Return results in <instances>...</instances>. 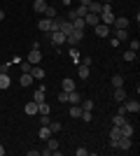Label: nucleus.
<instances>
[{"label":"nucleus","instance_id":"obj_1","mask_svg":"<svg viewBox=\"0 0 140 156\" xmlns=\"http://www.w3.org/2000/svg\"><path fill=\"white\" fill-rule=\"evenodd\" d=\"M28 63L31 65H40V61H42V51H40V44L38 42H33V47H31V54H28Z\"/></svg>","mask_w":140,"mask_h":156},{"label":"nucleus","instance_id":"obj_2","mask_svg":"<svg viewBox=\"0 0 140 156\" xmlns=\"http://www.w3.org/2000/svg\"><path fill=\"white\" fill-rule=\"evenodd\" d=\"M82 37H84V30H77V28H75V30L66 37V44H68V47H77V44L82 42Z\"/></svg>","mask_w":140,"mask_h":156},{"label":"nucleus","instance_id":"obj_3","mask_svg":"<svg viewBox=\"0 0 140 156\" xmlns=\"http://www.w3.org/2000/svg\"><path fill=\"white\" fill-rule=\"evenodd\" d=\"M119 137H121V128L119 126H112V130H110V147H112V149H117Z\"/></svg>","mask_w":140,"mask_h":156},{"label":"nucleus","instance_id":"obj_4","mask_svg":"<svg viewBox=\"0 0 140 156\" xmlns=\"http://www.w3.org/2000/svg\"><path fill=\"white\" fill-rule=\"evenodd\" d=\"M131 147H133V140H131V137H126V135H121L119 142H117V149H119V151H128Z\"/></svg>","mask_w":140,"mask_h":156},{"label":"nucleus","instance_id":"obj_5","mask_svg":"<svg viewBox=\"0 0 140 156\" xmlns=\"http://www.w3.org/2000/svg\"><path fill=\"white\" fill-rule=\"evenodd\" d=\"M52 44H54V47L66 44V35H63L61 30H52Z\"/></svg>","mask_w":140,"mask_h":156},{"label":"nucleus","instance_id":"obj_6","mask_svg":"<svg viewBox=\"0 0 140 156\" xmlns=\"http://www.w3.org/2000/svg\"><path fill=\"white\" fill-rule=\"evenodd\" d=\"M93 30H96V37H107L110 35V26H105V23H96Z\"/></svg>","mask_w":140,"mask_h":156},{"label":"nucleus","instance_id":"obj_7","mask_svg":"<svg viewBox=\"0 0 140 156\" xmlns=\"http://www.w3.org/2000/svg\"><path fill=\"white\" fill-rule=\"evenodd\" d=\"M52 135H54V133H52V128H49V126H40V130H38V137H40L42 142H47Z\"/></svg>","mask_w":140,"mask_h":156},{"label":"nucleus","instance_id":"obj_8","mask_svg":"<svg viewBox=\"0 0 140 156\" xmlns=\"http://www.w3.org/2000/svg\"><path fill=\"white\" fill-rule=\"evenodd\" d=\"M59 30L61 33H63V35H66V37H68V35H70V33H73L75 30V28H73V21H63V19H61V28H59Z\"/></svg>","mask_w":140,"mask_h":156},{"label":"nucleus","instance_id":"obj_9","mask_svg":"<svg viewBox=\"0 0 140 156\" xmlns=\"http://www.w3.org/2000/svg\"><path fill=\"white\" fill-rule=\"evenodd\" d=\"M68 103H70V105H80L82 103V93H77L75 89H73V91H68Z\"/></svg>","mask_w":140,"mask_h":156},{"label":"nucleus","instance_id":"obj_10","mask_svg":"<svg viewBox=\"0 0 140 156\" xmlns=\"http://www.w3.org/2000/svg\"><path fill=\"white\" fill-rule=\"evenodd\" d=\"M87 9H89L91 14H100V12H103V5H100L98 0H91V2L87 5Z\"/></svg>","mask_w":140,"mask_h":156},{"label":"nucleus","instance_id":"obj_11","mask_svg":"<svg viewBox=\"0 0 140 156\" xmlns=\"http://www.w3.org/2000/svg\"><path fill=\"white\" fill-rule=\"evenodd\" d=\"M38 28L42 33H52V19H40L38 21Z\"/></svg>","mask_w":140,"mask_h":156},{"label":"nucleus","instance_id":"obj_12","mask_svg":"<svg viewBox=\"0 0 140 156\" xmlns=\"http://www.w3.org/2000/svg\"><path fill=\"white\" fill-rule=\"evenodd\" d=\"M124 107H126V112H140L138 100H124Z\"/></svg>","mask_w":140,"mask_h":156},{"label":"nucleus","instance_id":"obj_13","mask_svg":"<svg viewBox=\"0 0 140 156\" xmlns=\"http://www.w3.org/2000/svg\"><path fill=\"white\" fill-rule=\"evenodd\" d=\"M84 21H87V26H96V23H100L98 14H91V12H87V14H84Z\"/></svg>","mask_w":140,"mask_h":156},{"label":"nucleus","instance_id":"obj_14","mask_svg":"<svg viewBox=\"0 0 140 156\" xmlns=\"http://www.w3.org/2000/svg\"><path fill=\"white\" fill-rule=\"evenodd\" d=\"M31 75H33V79H45V70H42L40 65H33V68H31Z\"/></svg>","mask_w":140,"mask_h":156},{"label":"nucleus","instance_id":"obj_15","mask_svg":"<svg viewBox=\"0 0 140 156\" xmlns=\"http://www.w3.org/2000/svg\"><path fill=\"white\" fill-rule=\"evenodd\" d=\"M9 84H12L9 75H7V72H0V89L5 91V89H9Z\"/></svg>","mask_w":140,"mask_h":156},{"label":"nucleus","instance_id":"obj_16","mask_svg":"<svg viewBox=\"0 0 140 156\" xmlns=\"http://www.w3.org/2000/svg\"><path fill=\"white\" fill-rule=\"evenodd\" d=\"M19 82H21V86H31L33 84V75H31V72H21Z\"/></svg>","mask_w":140,"mask_h":156},{"label":"nucleus","instance_id":"obj_17","mask_svg":"<svg viewBox=\"0 0 140 156\" xmlns=\"http://www.w3.org/2000/svg\"><path fill=\"white\" fill-rule=\"evenodd\" d=\"M23 112H26V114H31V117H33V114H38V103H35V100H31V103H26V107H23Z\"/></svg>","mask_w":140,"mask_h":156},{"label":"nucleus","instance_id":"obj_18","mask_svg":"<svg viewBox=\"0 0 140 156\" xmlns=\"http://www.w3.org/2000/svg\"><path fill=\"white\" fill-rule=\"evenodd\" d=\"M45 93H47V89H45V84H42L40 89L33 93V100H35V103H42V100H45Z\"/></svg>","mask_w":140,"mask_h":156},{"label":"nucleus","instance_id":"obj_19","mask_svg":"<svg viewBox=\"0 0 140 156\" xmlns=\"http://www.w3.org/2000/svg\"><path fill=\"white\" fill-rule=\"evenodd\" d=\"M114 100H117V103H124V100H126V91H124V86L114 89Z\"/></svg>","mask_w":140,"mask_h":156},{"label":"nucleus","instance_id":"obj_20","mask_svg":"<svg viewBox=\"0 0 140 156\" xmlns=\"http://www.w3.org/2000/svg\"><path fill=\"white\" fill-rule=\"evenodd\" d=\"M61 89H63V91H73V89H75V79L66 77L63 82H61Z\"/></svg>","mask_w":140,"mask_h":156},{"label":"nucleus","instance_id":"obj_21","mask_svg":"<svg viewBox=\"0 0 140 156\" xmlns=\"http://www.w3.org/2000/svg\"><path fill=\"white\" fill-rule=\"evenodd\" d=\"M124 124H126V114H119V112H117L112 117V126H124Z\"/></svg>","mask_w":140,"mask_h":156},{"label":"nucleus","instance_id":"obj_22","mask_svg":"<svg viewBox=\"0 0 140 156\" xmlns=\"http://www.w3.org/2000/svg\"><path fill=\"white\" fill-rule=\"evenodd\" d=\"M73 28H77V30H84V28H87V21H84V16H77V19H73Z\"/></svg>","mask_w":140,"mask_h":156},{"label":"nucleus","instance_id":"obj_23","mask_svg":"<svg viewBox=\"0 0 140 156\" xmlns=\"http://www.w3.org/2000/svg\"><path fill=\"white\" fill-rule=\"evenodd\" d=\"M112 26L114 28H128V19H126V16H117Z\"/></svg>","mask_w":140,"mask_h":156},{"label":"nucleus","instance_id":"obj_24","mask_svg":"<svg viewBox=\"0 0 140 156\" xmlns=\"http://www.w3.org/2000/svg\"><path fill=\"white\" fill-rule=\"evenodd\" d=\"M68 114L73 119H80V114H82V107L80 105H70V110H68Z\"/></svg>","mask_w":140,"mask_h":156},{"label":"nucleus","instance_id":"obj_25","mask_svg":"<svg viewBox=\"0 0 140 156\" xmlns=\"http://www.w3.org/2000/svg\"><path fill=\"white\" fill-rule=\"evenodd\" d=\"M33 9H35V12H45V9H47V0H35V2H33Z\"/></svg>","mask_w":140,"mask_h":156},{"label":"nucleus","instance_id":"obj_26","mask_svg":"<svg viewBox=\"0 0 140 156\" xmlns=\"http://www.w3.org/2000/svg\"><path fill=\"white\" fill-rule=\"evenodd\" d=\"M47 149H52V154H54V151H56V149H59V140H56V137H49V140H47Z\"/></svg>","mask_w":140,"mask_h":156},{"label":"nucleus","instance_id":"obj_27","mask_svg":"<svg viewBox=\"0 0 140 156\" xmlns=\"http://www.w3.org/2000/svg\"><path fill=\"white\" fill-rule=\"evenodd\" d=\"M119 128H121V135H126V137H131V135H133V126L128 124V121H126L124 126H119Z\"/></svg>","mask_w":140,"mask_h":156},{"label":"nucleus","instance_id":"obj_28","mask_svg":"<svg viewBox=\"0 0 140 156\" xmlns=\"http://www.w3.org/2000/svg\"><path fill=\"white\" fill-rule=\"evenodd\" d=\"M70 58H73L75 65H80V51H77V47H70Z\"/></svg>","mask_w":140,"mask_h":156},{"label":"nucleus","instance_id":"obj_29","mask_svg":"<svg viewBox=\"0 0 140 156\" xmlns=\"http://www.w3.org/2000/svg\"><path fill=\"white\" fill-rule=\"evenodd\" d=\"M112 86H114V89L124 86V77H121V75H112Z\"/></svg>","mask_w":140,"mask_h":156},{"label":"nucleus","instance_id":"obj_30","mask_svg":"<svg viewBox=\"0 0 140 156\" xmlns=\"http://www.w3.org/2000/svg\"><path fill=\"white\" fill-rule=\"evenodd\" d=\"M47 16V19H54V16H56V7H52V5H47V9L45 12H42Z\"/></svg>","mask_w":140,"mask_h":156},{"label":"nucleus","instance_id":"obj_31","mask_svg":"<svg viewBox=\"0 0 140 156\" xmlns=\"http://www.w3.org/2000/svg\"><path fill=\"white\" fill-rule=\"evenodd\" d=\"M138 58V51H131V49H128V51H124V61H128V63H131V61H135Z\"/></svg>","mask_w":140,"mask_h":156},{"label":"nucleus","instance_id":"obj_32","mask_svg":"<svg viewBox=\"0 0 140 156\" xmlns=\"http://www.w3.org/2000/svg\"><path fill=\"white\" fill-rule=\"evenodd\" d=\"M114 37L119 40V42H121V40H126V37H128V33H126V28H117V35H114Z\"/></svg>","mask_w":140,"mask_h":156},{"label":"nucleus","instance_id":"obj_33","mask_svg":"<svg viewBox=\"0 0 140 156\" xmlns=\"http://www.w3.org/2000/svg\"><path fill=\"white\" fill-rule=\"evenodd\" d=\"M80 107H82V110H87V112H91L93 110V100H82Z\"/></svg>","mask_w":140,"mask_h":156},{"label":"nucleus","instance_id":"obj_34","mask_svg":"<svg viewBox=\"0 0 140 156\" xmlns=\"http://www.w3.org/2000/svg\"><path fill=\"white\" fill-rule=\"evenodd\" d=\"M87 77H89V65L80 63V79H87Z\"/></svg>","mask_w":140,"mask_h":156},{"label":"nucleus","instance_id":"obj_35","mask_svg":"<svg viewBox=\"0 0 140 156\" xmlns=\"http://www.w3.org/2000/svg\"><path fill=\"white\" fill-rule=\"evenodd\" d=\"M21 72H31V68H33V65H31V63H28V61H21Z\"/></svg>","mask_w":140,"mask_h":156},{"label":"nucleus","instance_id":"obj_36","mask_svg":"<svg viewBox=\"0 0 140 156\" xmlns=\"http://www.w3.org/2000/svg\"><path fill=\"white\" fill-rule=\"evenodd\" d=\"M49 128H52V133H59V130H61V124H59V121H49Z\"/></svg>","mask_w":140,"mask_h":156},{"label":"nucleus","instance_id":"obj_37","mask_svg":"<svg viewBox=\"0 0 140 156\" xmlns=\"http://www.w3.org/2000/svg\"><path fill=\"white\" fill-rule=\"evenodd\" d=\"M87 154H89L87 147H77V149H75V156H87Z\"/></svg>","mask_w":140,"mask_h":156},{"label":"nucleus","instance_id":"obj_38","mask_svg":"<svg viewBox=\"0 0 140 156\" xmlns=\"http://www.w3.org/2000/svg\"><path fill=\"white\" fill-rule=\"evenodd\" d=\"M75 12H77V16H84V14H87L89 9H87V5H80L77 9H75Z\"/></svg>","mask_w":140,"mask_h":156},{"label":"nucleus","instance_id":"obj_39","mask_svg":"<svg viewBox=\"0 0 140 156\" xmlns=\"http://www.w3.org/2000/svg\"><path fill=\"white\" fill-rule=\"evenodd\" d=\"M59 103H68V91H61L59 93Z\"/></svg>","mask_w":140,"mask_h":156},{"label":"nucleus","instance_id":"obj_40","mask_svg":"<svg viewBox=\"0 0 140 156\" xmlns=\"http://www.w3.org/2000/svg\"><path fill=\"white\" fill-rule=\"evenodd\" d=\"M138 49H140V42L138 40H131V51H138Z\"/></svg>","mask_w":140,"mask_h":156},{"label":"nucleus","instance_id":"obj_41","mask_svg":"<svg viewBox=\"0 0 140 156\" xmlns=\"http://www.w3.org/2000/svg\"><path fill=\"white\" fill-rule=\"evenodd\" d=\"M73 19H77V12H75V9H68V21H73Z\"/></svg>","mask_w":140,"mask_h":156},{"label":"nucleus","instance_id":"obj_42","mask_svg":"<svg viewBox=\"0 0 140 156\" xmlns=\"http://www.w3.org/2000/svg\"><path fill=\"white\" fill-rule=\"evenodd\" d=\"M49 121H52V119H49V114H42V126H49Z\"/></svg>","mask_w":140,"mask_h":156},{"label":"nucleus","instance_id":"obj_43","mask_svg":"<svg viewBox=\"0 0 140 156\" xmlns=\"http://www.w3.org/2000/svg\"><path fill=\"white\" fill-rule=\"evenodd\" d=\"M0 72H9V63H2V65H0Z\"/></svg>","mask_w":140,"mask_h":156},{"label":"nucleus","instance_id":"obj_44","mask_svg":"<svg viewBox=\"0 0 140 156\" xmlns=\"http://www.w3.org/2000/svg\"><path fill=\"white\" fill-rule=\"evenodd\" d=\"M80 63H82V65H91V58H89V56H84V58H82Z\"/></svg>","mask_w":140,"mask_h":156},{"label":"nucleus","instance_id":"obj_45","mask_svg":"<svg viewBox=\"0 0 140 156\" xmlns=\"http://www.w3.org/2000/svg\"><path fill=\"white\" fill-rule=\"evenodd\" d=\"M89 2H91V0H80V5H89Z\"/></svg>","mask_w":140,"mask_h":156},{"label":"nucleus","instance_id":"obj_46","mask_svg":"<svg viewBox=\"0 0 140 156\" xmlns=\"http://www.w3.org/2000/svg\"><path fill=\"white\" fill-rule=\"evenodd\" d=\"M0 156H5V147L2 144H0Z\"/></svg>","mask_w":140,"mask_h":156},{"label":"nucleus","instance_id":"obj_47","mask_svg":"<svg viewBox=\"0 0 140 156\" xmlns=\"http://www.w3.org/2000/svg\"><path fill=\"white\" fill-rule=\"evenodd\" d=\"M2 19H5V12H2V9H0V21H2Z\"/></svg>","mask_w":140,"mask_h":156},{"label":"nucleus","instance_id":"obj_48","mask_svg":"<svg viewBox=\"0 0 140 156\" xmlns=\"http://www.w3.org/2000/svg\"><path fill=\"white\" fill-rule=\"evenodd\" d=\"M105 5H112V0H105Z\"/></svg>","mask_w":140,"mask_h":156}]
</instances>
